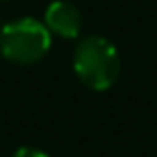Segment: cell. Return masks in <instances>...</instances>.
<instances>
[{"mask_svg":"<svg viewBox=\"0 0 157 157\" xmlns=\"http://www.w3.org/2000/svg\"><path fill=\"white\" fill-rule=\"evenodd\" d=\"M50 30L35 17H22L0 30V54L15 65H35L50 50Z\"/></svg>","mask_w":157,"mask_h":157,"instance_id":"7a4b0ae2","label":"cell"},{"mask_svg":"<svg viewBox=\"0 0 157 157\" xmlns=\"http://www.w3.org/2000/svg\"><path fill=\"white\" fill-rule=\"evenodd\" d=\"M73 71L90 90H108L114 86L121 71L118 52L105 37H86L75 45Z\"/></svg>","mask_w":157,"mask_h":157,"instance_id":"6da1fadb","label":"cell"},{"mask_svg":"<svg viewBox=\"0 0 157 157\" xmlns=\"http://www.w3.org/2000/svg\"><path fill=\"white\" fill-rule=\"evenodd\" d=\"M50 33H56L63 39H78L82 33V13L78 7L65 0H54L45 9V22Z\"/></svg>","mask_w":157,"mask_h":157,"instance_id":"3957f363","label":"cell"},{"mask_svg":"<svg viewBox=\"0 0 157 157\" xmlns=\"http://www.w3.org/2000/svg\"><path fill=\"white\" fill-rule=\"evenodd\" d=\"M11 157H50V155L43 153V151H39V148H33V146H22V148H17Z\"/></svg>","mask_w":157,"mask_h":157,"instance_id":"277c9868","label":"cell"}]
</instances>
